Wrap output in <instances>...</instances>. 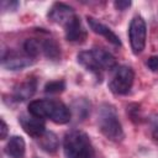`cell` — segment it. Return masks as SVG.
<instances>
[{
	"mask_svg": "<svg viewBox=\"0 0 158 158\" xmlns=\"http://www.w3.org/2000/svg\"><path fill=\"white\" fill-rule=\"evenodd\" d=\"M128 38L133 54L142 53L146 47L147 38V26L142 16H135L131 20L128 27Z\"/></svg>",
	"mask_w": 158,
	"mask_h": 158,
	"instance_id": "obj_6",
	"label": "cell"
},
{
	"mask_svg": "<svg viewBox=\"0 0 158 158\" xmlns=\"http://www.w3.org/2000/svg\"><path fill=\"white\" fill-rule=\"evenodd\" d=\"M40 52H42L41 48V41L35 40V38H27L23 42V53L27 54L31 58H36Z\"/></svg>",
	"mask_w": 158,
	"mask_h": 158,
	"instance_id": "obj_16",
	"label": "cell"
},
{
	"mask_svg": "<svg viewBox=\"0 0 158 158\" xmlns=\"http://www.w3.org/2000/svg\"><path fill=\"white\" fill-rule=\"evenodd\" d=\"M28 114L42 120H51L58 125L68 123L72 118L70 109L64 102L56 99H40L31 101L28 104Z\"/></svg>",
	"mask_w": 158,
	"mask_h": 158,
	"instance_id": "obj_1",
	"label": "cell"
},
{
	"mask_svg": "<svg viewBox=\"0 0 158 158\" xmlns=\"http://www.w3.org/2000/svg\"><path fill=\"white\" fill-rule=\"evenodd\" d=\"M1 64L4 68L9 70H20L26 67L33 64V58L28 57L27 54H20L17 52H9L7 54L2 56Z\"/></svg>",
	"mask_w": 158,
	"mask_h": 158,
	"instance_id": "obj_9",
	"label": "cell"
},
{
	"mask_svg": "<svg viewBox=\"0 0 158 158\" xmlns=\"http://www.w3.org/2000/svg\"><path fill=\"white\" fill-rule=\"evenodd\" d=\"M77 60L88 72L94 74L99 81L102 79V74L105 70H112L117 68V62L115 57L102 48L81 51L77 56Z\"/></svg>",
	"mask_w": 158,
	"mask_h": 158,
	"instance_id": "obj_2",
	"label": "cell"
},
{
	"mask_svg": "<svg viewBox=\"0 0 158 158\" xmlns=\"http://www.w3.org/2000/svg\"><path fill=\"white\" fill-rule=\"evenodd\" d=\"M1 135H0V138L1 139H5L6 138V136H7V125H6V122H5V120L4 118H1Z\"/></svg>",
	"mask_w": 158,
	"mask_h": 158,
	"instance_id": "obj_22",
	"label": "cell"
},
{
	"mask_svg": "<svg viewBox=\"0 0 158 158\" xmlns=\"http://www.w3.org/2000/svg\"><path fill=\"white\" fill-rule=\"evenodd\" d=\"M64 35L68 42H73V43H81L85 41L86 38V31L79 19V16L77 15L70 22H68L64 26Z\"/></svg>",
	"mask_w": 158,
	"mask_h": 158,
	"instance_id": "obj_10",
	"label": "cell"
},
{
	"mask_svg": "<svg viewBox=\"0 0 158 158\" xmlns=\"http://www.w3.org/2000/svg\"><path fill=\"white\" fill-rule=\"evenodd\" d=\"M36 89H37V81L36 79L33 78H28L27 80L15 85L14 90H12V100L16 101V102H20V101H25L30 98L33 96V94L36 93Z\"/></svg>",
	"mask_w": 158,
	"mask_h": 158,
	"instance_id": "obj_12",
	"label": "cell"
},
{
	"mask_svg": "<svg viewBox=\"0 0 158 158\" xmlns=\"http://www.w3.org/2000/svg\"><path fill=\"white\" fill-rule=\"evenodd\" d=\"M147 67L152 70V72H157L158 70V56H152L148 58L147 60Z\"/></svg>",
	"mask_w": 158,
	"mask_h": 158,
	"instance_id": "obj_18",
	"label": "cell"
},
{
	"mask_svg": "<svg viewBox=\"0 0 158 158\" xmlns=\"http://www.w3.org/2000/svg\"><path fill=\"white\" fill-rule=\"evenodd\" d=\"M86 21H88V25H89L90 30L94 33L102 36L107 42H110L111 44H114L116 47H120L121 46V41H120L118 36L110 27H107L106 25L101 23L100 21H98L96 19H94L91 16H86Z\"/></svg>",
	"mask_w": 158,
	"mask_h": 158,
	"instance_id": "obj_11",
	"label": "cell"
},
{
	"mask_svg": "<svg viewBox=\"0 0 158 158\" xmlns=\"http://www.w3.org/2000/svg\"><path fill=\"white\" fill-rule=\"evenodd\" d=\"M114 5H115V7L117 9V10H120V11H123V10H126V9H128L130 6H131V1L128 0H118V1H115L114 2Z\"/></svg>",
	"mask_w": 158,
	"mask_h": 158,
	"instance_id": "obj_19",
	"label": "cell"
},
{
	"mask_svg": "<svg viewBox=\"0 0 158 158\" xmlns=\"http://www.w3.org/2000/svg\"><path fill=\"white\" fill-rule=\"evenodd\" d=\"M149 122L152 125V127L154 128V132H156V137H158V114L151 116L149 118Z\"/></svg>",
	"mask_w": 158,
	"mask_h": 158,
	"instance_id": "obj_21",
	"label": "cell"
},
{
	"mask_svg": "<svg viewBox=\"0 0 158 158\" xmlns=\"http://www.w3.org/2000/svg\"><path fill=\"white\" fill-rule=\"evenodd\" d=\"M19 122L22 130L35 139H38L46 132V125L42 118H38L33 115H21Z\"/></svg>",
	"mask_w": 158,
	"mask_h": 158,
	"instance_id": "obj_8",
	"label": "cell"
},
{
	"mask_svg": "<svg viewBox=\"0 0 158 158\" xmlns=\"http://www.w3.org/2000/svg\"><path fill=\"white\" fill-rule=\"evenodd\" d=\"M135 80V73L133 69L128 65H120L115 69L110 81H109V89L115 95H126Z\"/></svg>",
	"mask_w": 158,
	"mask_h": 158,
	"instance_id": "obj_5",
	"label": "cell"
},
{
	"mask_svg": "<svg viewBox=\"0 0 158 158\" xmlns=\"http://www.w3.org/2000/svg\"><path fill=\"white\" fill-rule=\"evenodd\" d=\"M26 152V143L25 139L20 136H12L6 143L5 153L10 158H23Z\"/></svg>",
	"mask_w": 158,
	"mask_h": 158,
	"instance_id": "obj_13",
	"label": "cell"
},
{
	"mask_svg": "<svg viewBox=\"0 0 158 158\" xmlns=\"http://www.w3.org/2000/svg\"><path fill=\"white\" fill-rule=\"evenodd\" d=\"M47 16L52 22L64 27L68 22H70L77 16V14H75V10L69 5L63 2H54L51 6Z\"/></svg>",
	"mask_w": 158,
	"mask_h": 158,
	"instance_id": "obj_7",
	"label": "cell"
},
{
	"mask_svg": "<svg viewBox=\"0 0 158 158\" xmlns=\"http://www.w3.org/2000/svg\"><path fill=\"white\" fill-rule=\"evenodd\" d=\"M19 2L17 1H2L1 6H2V10H15L17 7Z\"/></svg>",
	"mask_w": 158,
	"mask_h": 158,
	"instance_id": "obj_20",
	"label": "cell"
},
{
	"mask_svg": "<svg viewBox=\"0 0 158 158\" xmlns=\"http://www.w3.org/2000/svg\"><path fill=\"white\" fill-rule=\"evenodd\" d=\"M41 48L46 58L51 60H58L60 58V47L59 44L52 40V38H46L41 41Z\"/></svg>",
	"mask_w": 158,
	"mask_h": 158,
	"instance_id": "obj_15",
	"label": "cell"
},
{
	"mask_svg": "<svg viewBox=\"0 0 158 158\" xmlns=\"http://www.w3.org/2000/svg\"><path fill=\"white\" fill-rule=\"evenodd\" d=\"M37 142H38L40 147L42 148V151H44L47 153H56L59 148V139H58L57 135L51 131H46L37 139Z\"/></svg>",
	"mask_w": 158,
	"mask_h": 158,
	"instance_id": "obj_14",
	"label": "cell"
},
{
	"mask_svg": "<svg viewBox=\"0 0 158 158\" xmlns=\"http://www.w3.org/2000/svg\"><path fill=\"white\" fill-rule=\"evenodd\" d=\"M98 126L100 132L110 141L120 142L123 138V130L118 120L117 110L111 104H102L98 112Z\"/></svg>",
	"mask_w": 158,
	"mask_h": 158,
	"instance_id": "obj_4",
	"label": "cell"
},
{
	"mask_svg": "<svg viewBox=\"0 0 158 158\" xmlns=\"http://www.w3.org/2000/svg\"><path fill=\"white\" fill-rule=\"evenodd\" d=\"M65 89L64 80H51L44 85V93L47 94H59Z\"/></svg>",
	"mask_w": 158,
	"mask_h": 158,
	"instance_id": "obj_17",
	"label": "cell"
},
{
	"mask_svg": "<svg viewBox=\"0 0 158 158\" xmlns=\"http://www.w3.org/2000/svg\"><path fill=\"white\" fill-rule=\"evenodd\" d=\"M63 149L67 158H96L89 136L79 130L69 131L64 136Z\"/></svg>",
	"mask_w": 158,
	"mask_h": 158,
	"instance_id": "obj_3",
	"label": "cell"
}]
</instances>
